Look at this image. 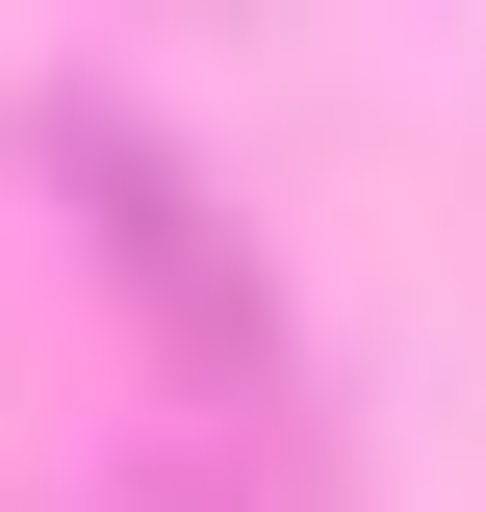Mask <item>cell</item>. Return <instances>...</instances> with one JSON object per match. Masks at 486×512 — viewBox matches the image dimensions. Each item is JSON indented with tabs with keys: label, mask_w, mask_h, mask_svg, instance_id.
<instances>
[{
	"label": "cell",
	"mask_w": 486,
	"mask_h": 512,
	"mask_svg": "<svg viewBox=\"0 0 486 512\" xmlns=\"http://www.w3.org/2000/svg\"><path fill=\"white\" fill-rule=\"evenodd\" d=\"M26 154L77 180V231H103V282L154 308V359H180L205 410H282V282H256V231L205 205V154H180V128L128 103V77H52V103H26Z\"/></svg>",
	"instance_id": "cell-1"
}]
</instances>
